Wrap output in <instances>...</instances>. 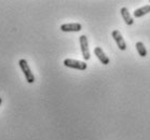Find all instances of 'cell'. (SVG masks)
I'll return each instance as SVG.
<instances>
[{
    "instance_id": "obj_9",
    "label": "cell",
    "mask_w": 150,
    "mask_h": 140,
    "mask_svg": "<svg viewBox=\"0 0 150 140\" xmlns=\"http://www.w3.org/2000/svg\"><path fill=\"white\" fill-rule=\"evenodd\" d=\"M136 50H137V53L139 54L140 57H146L147 56V49L146 46H145V44H144L143 42L138 41L136 43Z\"/></svg>"
},
{
    "instance_id": "obj_7",
    "label": "cell",
    "mask_w": 150,
    "mask_h": 140,
    "mask_svg": "<svg viewBox=\"0 0 150 140\" xmlns=\"http://www.w3.org/2000/svg\"><path fill=\"white\" fill-rule=\"evenodd\" d=\"M120 12H121V15H122V17H123V21L125 22L126 25L131 26V25L134 24V18L132 17V15H131L130 11H129L127 8H125V7L121 8Z\"/></svg>"
},
{
    "instance_id": "obj_3",
    "label": "cell",
    "mask_w": 150,
    "mask_h": 140,
    "mask_svg": "<svg viewBox=\"0 0 150 140\" xmlns=\"http://www.w3.org/2000/svg\"><path fill=\"white\" fill-rule=\"evenodd\" d=\"M80 40V46H81V52H82V56L84 58V61H89L91 58V54H90V50H89V42H88V38L85 34H82L79 38Z\"/></svg>"
},
{
    "instance_id": "obj_1",
    "label": "cell",
    "mask_w": 150,
    "mask_h": 140,
    "mask_svg": "<svg viewBox=\"0 0 150 140\" xmlns=\"http://www.w3.org/2000/svg\"><path fill=\"white\" fill-rule=\"evenodd\" d=\"M18 65H20L21 70H22L23 73H24L25 78H26V81H27L29 84L34 83L35 82V75H34V73H33V71H31L29 65H28L27 61H26V59H20Z\"/></svg>"
},
{
    "instance_id": "obj_10",
    "label": "cell",
    "mask_w": 150,
    "mask_h": 140,
    "mask_svg": "<svg viewBox=\"0 0 150 140\" xmlns=\"http://www.w3.org/2000/svg\"><path fill=\"white\" fill-rule=\"evenodd\" d=\"M1 103H2V98L0 97V105H1Z\"/></svg>"
},
{
    "instance_id": "obj_11",
    "label": "cell",
    "mask_w": 150,
    "mask_h": 140,
    "mask_svg": "<svg viewBox=\"0 0 150 140\" xmlns=\"http://www.w3.org/2000/svg\"><path fill=\"white\" fill-rule=\"evenodd\" d=\"M149 4H150V1H149Z\"/></svg>"
},
{
    "instance_id": "obj_2",
    "label": "cell",
    "mask_w": 150,
    "mask_h": 140,
    "mask_svg": "<svg viewBox=\"0 0 150 140\" xmlns=\"http://www.w3.org/2000/svg\"><path fill=\"white\" fill-rule=\"evenodd\" d=\"M64 65L68 68L77 69V70H86L88 65L85 62H80V61H76V59H71V58H66L64 61Z\"/></svg>"
},
{
    "instance_id": "obj_4",
    "label": "cell",
    "mask_w": 150,
    "mask_h": 140,
    "mask_svg": "<svg viewBox=\"0 0 150 140\" xmlns=\"http://www.w3.org/2000/svg\"><path fill=\"white\" fill-rule=\"evenodd\" d=\"M111 36H112V38L115 39V41H116L117 45H118V48H119L121 51H125L126 43H125V40H124L123 36L121 34V32H120L119 30H112Z\"/></svg>"
},
{
    "instance_id": "obj_8",
    "label": "cell",
    "mask_w": 150,
    "mask_h": 140,
    "mask_svg": "<svg viewBox=\"0 0 150 140\" xmlns=\"http://www.w3.org/2000/svg\"><path fill=\"white\" fill-rule=\"evenodd\" d=\"M148 13H150V4H146L144 7L139 8V9H136L134 11V17H142L147 15Z\"/></svg>"
},
{
    "instance_id": "obj_5",
    "label": "cell",
    "mask_w": 150,
    "mask_h": 140,
    "mask_svg": "<svg viewBox=\"0 0 150 140\" xmlns=\"http://www.w3.org/2000/svg\"><path fill=\"white\" fill-rule=\"evenodd\" d=\"M82 29V25L79 23H67L61 26V30L64 32H77Z\"/></svg>"
},
{
    "instance_id": "obj_6",
    "label": "cell",
    "mask_w": 150,
    "mask_h": 140,
    "mask_svg": "<svg viewBox=\"0 0 150 140\" xmlns=\"http://www.w3.org/2000/svg\"><path fill=\"white\" fill-rule=\"evenodd\" d=\"M94 54L97 58H98V61L102 63L103 65H108L110 63V59L109 57L106 55V53L103 51L102 48H99V46H96L94 48Z\"/></svg>"
}]
</instances>
